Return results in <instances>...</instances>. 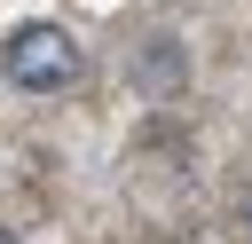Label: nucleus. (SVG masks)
<instances>
[{"instance_id":"nucleus-2","label":"nucleus","mask_w":252,"mask_h":244,"mask_svg":"<svg viewBox=\"0 0 252 244\" xmlns=\"http://www.w3.org/2000/svg\"><path fill=\"white\" fill-rule=\"evenodd\" d=\"M134 94L142 102H181L189 94V39L181 31H150L142 47H134Z\"/></svg>"},{"instance_id":"nucleus-1","label":"nucleus","mask_w":252,"mask_h":244,"mask_svg":"<svg viewBox=\"0 0 252 244\" xmlns=\"http://www.w3.org/2000/svg\"><path fill=\"white\" fill-rule=\"evenodd\" d=\"M0 71H8V87H24V94H63V87H79V39L63 31V24H24L8 47H0Z\"/></svg>"},{"instance_id":"nucleus-3","label":"nucleus","mask_w":252,"mask_h":244,"mask_svg":"<svg viewBox=\"0 0 252 244\" xmlns=\"http://www.w3.org/2000/svg\"><path fill=\"white\" fill-rule=\"evenodd\" d=\"M228 228H236V244H252V181L236 189V213H228Z\"/></svg>"}]
</instances>
